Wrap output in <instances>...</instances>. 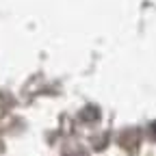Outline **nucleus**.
Returning <instances> with one entry per match:
<instances>
[{
    "label": "nucleus",
    "mask_w": 156,
    "mask_h": 156,
    "mask_svg": "<svg viewBox=\"0 0 156 156\" xmlns=\"http://www.w3.org/2000/svg\"><path fill=\"white\" fill-rule=\"evenodd\" d=\"M83 117H85V119H98V117H100V113L91 106V108H85V111H83Z\"/></svg>",
    "instance_id": "obj_1"
}]
</instances>
